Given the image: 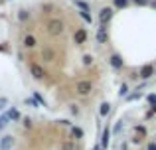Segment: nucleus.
Segmentation results:
<instances>
[{"label":"nucleus","mask_w":156,"mask_h":150,"mask_svg":"<svg viewBox=\"0 0 156 150\" xmlns=\"http://www.w3.org/2000/svg\"><path fill=\"white\" fill-rule=\"evenodd\" d=\"M65 32V24H63V20H59V18H51L50 22H48V34L53 36V38H57V36H61Z\"/></svg>","instance_id":"nucleus-1"},{"label":"nucleus","mask_w":156,"mask_h":150,"mask_svg":"<svg viewBox=\"0 0 156 150\" xmlns=\"http://www.w3.org/2000/svg\"><path fill=\"white\" fill-rule=\"evenodd\" d=\"M91 91H93V83H91L89 79H81V81H77V85H75V93H77V95L87 97Z\"/></svg>","instance_id":"nucleus-2"},{"label":"nucleus","mask_w":156,"mask_h":150,"mask_svg":"<svg viewBox=\"0 0 156 150\" xmlns=\"http://www.w3.org/2000/svg\"><path fill=\"white\" fill-rule=\"evenodd\" d=\"M30 73L36 81H42L44 77H46V69H44L40 63H30Z\"/></svg>","instance_id":"nucleus-3"},{"label":"nucleus","mask_w":156,"mask_h":150,"mask_svg":"<svg viewBox=\"0 0 156 150\" xmlns=\"http://www.w3.org/2000/svg\"><path fill=\"white\" fill-rule=\"evenodd\" d=\"M73 42H75V46H83L87 42V30L85 28H77L73 32Z\"/></svg>","instance_id":"nucleus-4"},{"label":"nucleus","mask_w":156,"mask_h":150,"mask_svg":"<svg viewBox=\"0 0 156 150\" xmlns=\"http://www.w3.org/2000/svg\"><path fill=\"white\" fill-rule=\"evenodd\" d=\"M156 73V69H154V65L152 63H146V65H142L140 69H138V77H140V79H150V77H152Z\"/></svg>","instance_id":"nucleus-5"},{"label":"nucleus","mask_w":156,"mask_h":150,"mask_svg":"<svg viewBox=\"0 0 156 150\" xmlns=\"http://www.w3.org/2000/svg\"><path fill=\"white\" fill-rule=\"evenodd\" d=\"M113 14H115V10H113L111 6H103V8L99 10V22L107 26V22H109V20L113 18Z\"/></svg>","instance_id":"nucleus-6"},{"label":"nucleus","mask_w":156,"mask_h":150,"mask_svg":"<svg viewBox=\"0 0 156 150\" xmlns=\"http://www.w3.org/2000/svg\"><path fill=\"white\" fill-rule=\"evenodd\" d=\"M16 144V138L12 134H4L2 138H0V150H12Z\"/></svg>","instance_id":"nucleus-7"},{"label":"nucleus","mask_w":156,"mask_h":150,"mask_svg":"<svg viewBox=\"0 0 156 150\" xmlns=\"http://www.w3.org/2000/svg\"><path fill=\"white\" fill-rule=\"evenodd\" d=\"M22 46L26 47V50H34V47L38 46V40H36V36H34V34H26V36H24V40H22Z\"/></svg>","instance_id":"nucleus-8"},{"label":"nucleus","mask_w":156,"mask_h":150,"mask_svg":"<svg viewBox=\"0 0 156 150\" xmlns=\"http://www.w3.org/2000/svg\"><path fill=\"white\" fill-rule=\"evenodd\" d=\"M109 63H111V67H113V69H117V71L125 67V61H122V58L119 54H113V55H111V58H109Z\"/></svg>","instance_id":"nucleus-9"},{"label":"nucleus","mask_w":156,"mask_h":150,"mask_svg":"<svg viewBox=\"0 0 156 150\" xmlns=\"http://www.w3.org/2000/svg\"><path fill=\"white\" fill-rule=\"evenodd\" d=\"M111 134H113V131H111L109 127H105V128H103V134H101V148H103V150H107V148H109Z\"/></svg>","instance_id":"nucleus-10"},{"label":"nucleus","mask_w":156,"mask_h":150,"mask_svg":"<svg viewBox=\"0 0 156 150\" xmlns=\"http://www.w3.org/2000/svg\"><path fill=\"white\" fill-rule=\"evenodd\" d=\"M107 40H109L107 26H105V24H101V26L97 28V42H99V44H107Z\"/></svg>","instance_id":"nucleus-11"},{"label":"nucleus","mask_w":156,"mask_h":150,"mask_svg":"<svg viewBox=\"0 0 156 150\" xmlns=\"http://www.w3.org/2000/svg\"><path fill=\"white\" fill-rule=\"evenodd\" d=\"M99 115L103 117V119H107V117L111 115V103H109V101L101 103V107H99Z\"/></svg>","instance_id":"nucleus-12"},{"label":"nucleus","mask_w":156,"mask_h":150,"mask_svg":"<svg viewBox=\"0 0 156 150\" xmlns=\"http://www.w3.org/2000/svg\"><path fill=\"white\" fill-rule=\"evenodd\" d=\"M42 58L46 59V61H53V59H55V51H53L51 47H44V51H42Z\"/></svg>","instance_id":"nucleus-13"},{"label":"nucleus","mask_w":156,"mask_h":150,"mask_svg":"<svg viewBox=\"0 0 156 150\" xmlns=\"http://www.w3.org/2000/svg\"><path fill=\"white\" fill-rule=\"evenodd\" d=\"M83 136H85V132H83V128H81V127H71V138L81 140Z\"/></svg>","instance_id":"nucleus-14"},{"label":"nucleus","mask_w":156,"mask_h":150,"mask_svg":"<svg viewBox=\"0 0 156 150\" xmlns=\"http://www.w3.org/2000/svg\"><path fill=\"white\" fill-rule=\"evenodd\" d=\"M6 115L10 117V120H20V119H22L20 111H18V109H14V107H10V109H8V111H6Z\"/></svg>","instance_id":"nucleus-15"},{"label":"nucleus","mask_w":156,"mask_h":150,"mask_svg":"<svg viewBox=\"0 0 156 150\" xmlns=\"http://www.w3.org/2000/svg\"><path fill=\"white\" fill-rule=\"evenodd\" d=\"M146 101H148V105H150V113H156V93L146 95Z\"/></svg>","instance_id":"nucleus-16"},{"label":"nucleus","mask_w":156,"mask_h":150,"mask_svg":"<svg viewBox=\"0 0 156 150\" xmlns=\"http://www.w3.org/2000/svg\"><path fill=\"white\" fill-rule=\"evenodd\" d=\"M28 20H30V12H28L26 8L18 10V22H28Z\"/></svg>","instance_id":"nucleus-17"},{"label":"nucleus","mask_w":156,"mask_h":150,"mask_svg":"<svg viewBox=\"0 0 156 150\" xmlns=\"http://www.w3.org/2000/svg\"><path fill=\"white\" fill-rule=\"evenodd\" d=\"M8 124H10V117H8L6 113H2V115H0V131H4Z\"/></svg>","instance_id":"nucleus-18"},{"label":"nucleus","mask_w":156,"mask_h":150,"mask_svg":"<svg viewBox=\"0 0 156 150\" xmlns=\"http://www.w3.org/2000/svg\"><path fill=\"white\" fill-rule=\"evenodd\" d=\"M61 150H79V148L73 140H65V142H61Z\"/></svg>","instance_id":"nucleus-19"},{"label":"nucleus","mask_w":156,"mask_h":150,"mask_svg":"<svg viewBox=\"0 0 156 150\" xmlns=\"http://www.w3.org/2000/svg\"><path fill=\"white\" fill-rule=\"evenodd\" d=\"M113 4H115V8H121L122 10V8H126L130 4V0H113Z\"/></svg>","instance_id":"nucleus-20"},{"label":"nucleus","mask_w":156,"mask_h":150,"mask_svg":"<svg viewBox=\"0 0 156 150\" xmlns=\"http://www.w3.org/2000/svg\"><path fill=\"white\" fill-rule=\"evenodd\" d=\"M81 61H83V65H85V67L93 65V55H91V54H85L83 58H81Z\"/></svg>","instance_id":"nucleus-21"},{"label":"nucleus","mask_w":156,"mask_h":150,"mask_svg":"<svg viewBox=\"0 0 156 150\" xmlns=\"http://www.w3.org/2000/svg\"><path fill=\"white\" fill-rule=\"evenodd\" d=\"M119 95H121V97H129V85H126V83H121V87H119Z\"/></svg>","instance_id":"nucleus-22"},{"label":"nucleus","mask_w":156,"mask_h":150,"mask_svg":"<svg viewBox=\"0 0 156 150\" xmlns=\"http://www.w3.org/2000/svg\"><path fill=\"white\" fill-rule=\"evenodd\" d=\"M79 16H81V18H83V20H85L87 24H91V22H93L91 14H89V12H85V10H81V12H79Z\"/></svg>","instance_id":"nucleus-23"},{"label":"nucleus","mask_w":156,"mask_h":150,"mask_svg":"<svg viewBox=\"0 0 156 150\" xmlns=\"http://www.w3.org/2000/svg\"><path fill=\"white\" fill-rule=\"evenodd\" d=\"M69 113H71L73 117H77V115H79V105L71 103V105H69Z\"/></svg>","instance_id":"nucleus-24"},{"label":"nucleus","mask_w":156,"mask_h":150,"mask_svg":"<svg viewBox=\"0 0 156 150\" xmlns=\"http://www.w3.org/2000/svg\"><path fill=\"white\" fill-rule=\"evenodd\" d=\"M0 54H10V46H8V42L0 44Z\"/></svg>","instance_id":"nucleus-25"},{"label":"nucleus","mask_w":156,"mask_h":150,"mask_svg":"<svg viewBox=\"0 0 156 150\" xmlns=\"http://www.w3.org/2000/svg\"><path fill=\"white\" fill-rule=\"evenodd\" d=\"M136 91H138V89H136ZM140 97H142V93L138 91V93H133V95H129L126 99H129V101H136V99H140Z\"/></svg>","instance_id":"nucleus-26"},{"label":"nucleus","mask_w":156,"mask_h":150,"mask_svg":"<svg viewBox=\"0 0 156 150\" xmlns=\"http://www.w3.org/2000/svg\"><path fill=\"white\" fill-rule=\"evenodd\" d=\"M75 6H79L81 10H85V12H89V6L85 2H81V0H75Z\"/></svg>","instance_id":"nucleus-27"},{"label":"nucleus","mask_w":156,"mask_h":150,"mask_svg":"<svg viewBox=\"0 0 156 150\" xmlns=\"http://www.w3.org/2000/svg\"><path fill=\"white\" fill-rule=\"evenodd\" d=\"M34 99H36V101H38V103H40V105H44V107H46V101H44V97H42V95H40V93H34Z\"/></svg>","instance_id":"nucleus-28"},{"label":"nucleus","mask_w":156,"mask_h":150,"mask_svg":"<svg viewBox=\"0 0 156 150\" xmlns=\"http://www.w3.org/2000/svg\"><path fill=\"white\" fill-rule=\"evenodd\" d=\"M121 128H122V120H119V123L115 124V128H113V134H119V132H121Z\"/></svg>","instance_id":"nucleus-29"},{"label":"nucleus","mask_w":156,"mask_h":150,"mask_svg":"<svg viewBox=\"0 0 156 150\" xmlns=\"http://www.w3.org/2000/svg\"><path fill=\"white\" fill-rule=\"evenodd\" d=\"M22 124H24L26 128H30V127H32V119H30V117H24V119H22Z\"/></svg>","instance_id":"nucleus-30"},{"label":"nucleus","mask_w":156,"mask_h":150,"mask_svg":"<svg viewBox=\"0 0 156 150\" xmlns=\"http://www.w3.org/2000/svg\"><path fill=\"white\" fill-rule=\"evenodd\" d=\"M133 4H136V6H148V0H130Z\"/></svg>","instance_id":"nucleus-31"},{"label":"nucleus","mask_w":156,"mask_h":150,"mask_svg":"<svg viewBox=\"0 0 156 150\" xmlns=\"http://www.w3.org/2000/svg\"><path fill=\"white\" fill-rule=\"evenodd\" d=\"M4 107H8V99L6 97H0V111H2Z\"/></svg>","instance_id":"nucleus-32"},{"label":"nucleus","mask_w":156,"mask_h":150,"mask_svg":"<svg viewBox=\"0 0 156 150\" xmlns=\"http://www.w3.org/2000/svg\"><path fill=\"white\" fill-rule=\"evenodd\" d=\"M134 131H136L140 136H144V134H146V128H144V127H134Z\"/></svg>","instance_id":"nucleus-33"},{"label":"nucleus","mask_w":156,"mask_h":150,"mask_svg":"<svg viewBox=\"0 0 156 150\" xmlns=\"http://www.w3.org/2000/svg\"><path fill=\"white\" fill-rule=\"evenodd\" d=\"M146 150H156V142H150L148 146H146Z\"/></svg>","instance_id":"nucleus-34"},{"label":"nucleus","mask_w":156,"mask_h":150,"mask_svg":"<svg viewBox=\"0 0 156 150\" xmlns=\"http://www.w3.org/2000/svg\"><path fill=\"white\" fill-rule=\"evenodd\" d=\"M154 75H156V73H154Z\"/></svg>","instance_id":"nucleus-35"}]
</instances>
